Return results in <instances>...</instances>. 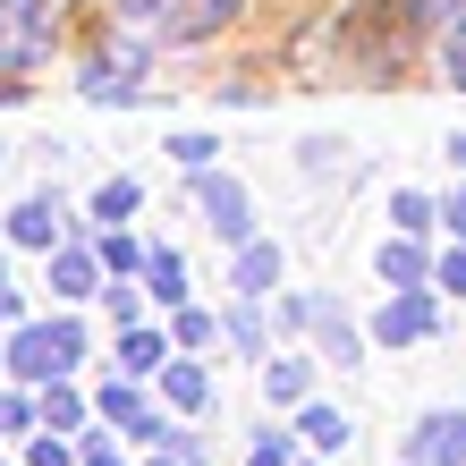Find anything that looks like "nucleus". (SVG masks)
I'll return each instance as SVG.
<instances>
[{
  "label": "nucleus",
  "mask_w": 466,
  "mask_h": 466,
  "mask_svg": "<svg viewBox=\"0 0 466 466\" xmlns=\"http://www.w3.org/2000/svg\"><path fill=\"white\" fill-rule=\"evenodd\" d=\"M76 356H86V331H76V322H25V331L9 339L17 381H68Z\"/></svg>",
  "instance_id": "obj_1"
},
{
  "label": "nucleus",
  "mask_w": 466,
  "mask_h": 466,
  "mask_svg": "<svg viewBox=\"0 0 466 466\" xmlns=\"http://www.w3.org/2000/svg\"><path fill=\"white\" fill-rule=\"evenodd\" d=\"M51 35H60V17H51V0H0V68H35Z\"/></svg>",
  "instance_id": "obj_2"
},
{
  "label": "nucleus",
  "mask_w": 466,
  "mask_h": 466,
  "mask_svg": "<svg viewBox=\"0 0 466 466\" xmlns=\"http://www.w3.org/2000/svg\"><path fill=\"white\" fill-rule=\"evenodd\" d=\"M407 466H466V407H432L407 432Z\"/></svg>",
  "instance_id": "obj_3"
},
{
  "label": "nucleus",
  "mask_w": 466,
  "mask_h": 466,
  "mask_svg": "<svg viewBox=\"0 0 466 466\" xmlns=\"http://www.w3.org/2000/svg\"><path fill=\"white\" fill-rule=\"evenodd\" d=\"M196 204H204V221L221 229L229 246H246V238H255V196H246L238 178H221V170H204V178H196Z\"/></svg>",
  "instance_id": "obj_4"
},
{
  "label": "nucleus",
  "mask_w": 466,
  "mask_h": 466,
  "mask_svg": "<svg viewBox=\"0 0 466 466\" xmlns=\"http://www.w3.org/2000/svg\"><path fill=\"white\" fill-rule=\"evenodd\" d=\"M432 331H441V314H432L424 289H399L390 306L373 314V339H390V348H416V339H432Z\"/></svg>",
  "instance_id": "obj_5"
},
{
  "label": "nucleus",
  "mask_w": 466,
  "mask_h": 466,
  "mask_svg": "<svg viewBox=\"0 0 466 466\" xmlns=\"http://www.w3.org/2000/svg\"><path fill=\"white\" fill-rule=\"evenodd\" d=\"M136 76H145V51H136V43H127V51H102V60L86 68V94H94V102H136V94H145Z\"/></svg>",
  "instance_id": "obj_6"
},
{
  "label": "nucleus",
  "mask_w": 466,
  "mask_h": 466,
  "mask_svg": "<svg viewBox=\"0 0 466 466\" xmlns=\"http://www.w3.org/2000/svg\"><path fill=\"white\" fill-rule=\"evenodd\" d=\"M238 9H246V0H170V17H161V25H170L178 43H204V35H221Z\"/></svg>",
  "instance_id": "obj_7"
},
{
  "label": "nucleus",
  "mask_w": 466,
  "mask_h": 466,
  "mask_svg": "<svg viewBox=\"0 0 466 466\" xmlns=\"http://www.w3.org/2000/svg\"><path fill=\"white\" fill-rule=\"evenodd\" d=\"M102 416H111L119 432H136V441H170V424H161L153 407H145V399L127 390V381H111V390H102Z\"/></svg>",
  "instance_id": "obj_8"
},
{
  "label": "nucleus",
  "mask_w": 466,
  "mask_h": 466,
  "mask_svg": "<svg viewBox=\"0 0 466 466\" xmlns=\"http://www.w3.org/2000/svg\"><path fill=\"white\" fill-rule=\"evenodd\" d=\"M373 271H381L390 289H424V280H432V263H424V246H416V238H381Z\"/></svg>",
  "instance_id": "obj_9"
},
{
  "label": "nucleus",
  "mask_w": 466,
  "mask_h": 466,
  "mask_svg": "<svg viewBox=\"0 0 466 466\" xmlns=\"http://www.w3.org/2000/svg\"><path fill=\"white\" fill-rule=\"evenodd\" d=\"M238 297H263V289H280V246L271 238H246L238 246V280H229Z\"/></svg>",
  "instance_id": "obj_10"
},
{
  "label": "nucleus",
  "mask_w": 466,
  "mask_h": 466,
  "mask_svg": "<svg viewBox=\"0 0 466 466\" xmlns=\"http://www.w3.org/2000/svg\"><path fill=\"white\" fill-rule=\"evenodd\" d=\"M9 238L17 246H51V238H60V196H25L9 212Z\"/></svg>",
  "instance_id": "obj_11"
},
{
  "label": "nucleus",
  "mask_w": 466,
  "mask_h": 466,
  "mask_svg": "<svg viewBox=\"0 0 466 466\" xmlns=\"http://www.w3.org/2000/svg\"><path fill=\"white\" fill-rule=\"evenodd\" d=\"M94 271H102V255L60 246V255H51V289H60V297H94Z\"/></svg>",
  "instance_id": "obj_12"
},
{
  "label": "nucleus",
  "mask_w": 466,
  "mask_h": 466,
  "mask_svg": "<svg viewBox=\"0 0 466 466\" xmlns=\"http://www.w3.org/2000/svg\"><path fill=\"white\" fill-rule=\"evenodd\" d=\"M314 331H322V348H331V365H365V348H356V322L331 306V297L314 306Z\"/></svg>",
  "instance_id": "obj_13"
},
{
  "label": "nucleus",
  "mask_w": 466,
  "mask_h": 466,
  "mask_svg": "<svg viewBox=\"0 0 466 466\" xmlns=\"http://www.w3.org/2000/svg\"><path fill=\"white\" fill-rule=\"evenodd\" d=\"M161 390H170V407L196 416V407L212 399V373H204V365H170V373H161Z\"/></svg>",
  "instance_id": "obj_14"
},
{
  "label": "nucleus",
  "mask_w": 466,
  "mask_h": 466,
  "mask_svg": "<svg viewBox=\"0 0 466 466\" xmlns=\"http://www.w3.org/2000/svg\"><path fill=\"white\" fill-rule=\"evenodd\" d=\"M432 212H441V204H432V196H416V187H399V196H390L399 238H424V229H432Z\"/></svg>",
  "instance_id": "obj_15"
},
{
  "label": "nucleus",
  "mask_w": 466,
  "mask_h": 466,
  "mask_svg": "<svg viewBox=\"0 0 466 466\" xmlns=\"http://www.w3.org/2000/svg\"><path fill=\"white\" fill-rule=\"evenodd\" d=\"M136 204H145V187H136V178H111V187H94V221H127Z\"/></svg>",
  "instance_id": "obj_16"
},
{
  "label": "nucleus",
  "mask_w": 466,
  "mask_h": 466,
  "mask_svg": "<svg viewBox=\"0 0 466 466\" xmlns=\"http://www.w3.org/2000/svg\"><path fill=\"white\" fill-rule=\"evenodd\" d=\"M297 424H306V441H314V450H348V416H339V407H306Z\"/></svg>",
  "instance_id": "obj_17"
},
{
  "label": "nucleus",
  "mask_w": 466,
  "mask_h": 466,
  "mask_svg": "<svg viewBox=\"0 0 466 466\" xmlns=\"http://www.w3.org/2000/svg\"><path fill=\"white\" fill-rule=\"evenodd\" d=\"M145 280H153L161 306H187V271H178V255H145Z\"/></svg>",
  "instance_id": "obj_18"
},
{
  "label": "nucleus",
  "mask_w": 466,
  "mask_h": 466,
  "mask_svg": "<svg viewBox=\"0 0 466 466\" xmlns=\"http://www.w3.org/2000/svg\"><path fill=\"white\" fill-rule=\"evenodd\" d=\"M43 424H51V432L86 424V407H76V390H68V381H43Z\"/></svg>",
  "instance_id": "obj_19"
},
{
  "label": "nucleus",
  "mask_w": 466,
  "mask_h": 466,
  "mask_svg": "<svg viewBox=\"0 0 466 466\" xmlns=\"http://www.w3.org/2000/svg\"><path fill=\"white\" fill-rule=\"evenodd\" d=\"M161 356H170V348H161L153 331H127V339H119V365H127V373H161Z\"/></svg>",
  "instance_id": "obj_20"
},
{
  "label": "nucleus",
  "mask_w": 466,
  "mask_h": 466,
  "mask_svg": "<svg viewBox=\"0 0 466 466\" xmlns=\"http://www.w3.org/2000/svg\"><path fill=\"white\" fill-rule=\"evenodd\" d=\"M306 381H314V373H306V356H280V365L263 373V390H271V399H306Z\"/></svg>",
  "instance_id": "obj_21"
},
{
  "label": "nucleus",
  "mask_w": 466,
  "mask_h": 466,
  "mask_svg": "<svg viewBox=\"0 0 466 466\" xmlns=\"http://www.w3.org/2000/svg\"><path fill=\"white\" fill-rule=\"evenodd\" d=\"M212 153H221V145H212L204 127L196 136H170V161H178V170H212Z\"/></svg>",
  "instance_id": "obj_22"
},
{
  "label": "nucleus",
  "mask_w": 466,
  "mask_h": 466,
  "mask_svg": "<svg viewBox=\"0 0 466 466\" xmlns=\"http://www.w3.org/2000/svg\"><path fill=\"white\" fill-rule=\"evenodd\" d=\"M25 424H43V416H35L17 390H0V441H25Z\"/></svg>",
  "instance_id": "obj_23"
},
{
  "label": "nucleus",
  "mask_w": 466,
  "mask_h": 466,
  "mask_svg": "<svg viewBox=\"0 0 466 466\" xmlns=\"http://www.w3.org/2000/svg\"><path fill=\"white\" fill-rule=\"evenodd\" d=\"M229 339H238L246 356H263V314H255V297H246V306L229 314Z\"/></svg>",
  "instance_id": "obj_24"
},
{
  "label": "nucleus",
  "mask_w": 466,
  "mask_h": 466,
  "mask_svg": "<svg viewBox=\"0 0 466 466\" xmlns=\"http://www.w3.org/2000/svg\"><path fill=\"white\" fill-rule=\"evenodd\" d=\"M441 68H450V86L466 94V17H450V43H441Z\"/></svg>",
  "instance_id": "obj_25"
},
{
  "label": "nucleus",
  "mask_w": 466,
  "mask_h": 466,
  "mask_svg": "<svg viewBox=\"0 0 466 466\" xmlns=\"http://www.w3.org/2000/svg\"><path fill=\"white\" fill-rule=\"evenodd\" d=\"M102 263H111V271H136V263H145V246H136L127 229H111V238H102Z\"/></svg>",
  "instance_id": "obj_26"
},
{
  "label": "nucleus",
  "mask_w": 466,
  "mask_h": 466,
  "mask_svg": "<svg viewBox=\"0 0 466 466\" xmlns=\"http://www.w3.org/2000/svg\"><path fill=\"white\" fill-rule=\"evenodd\" d=\"M407 17H416V25H450L458 0H407Z\"/></svg>",
  "instance_id": "obj_27"
},
{
  "label": "nucleus",
  "mask_w": 466,
  "mask_h": 466,
  "mask_svg": "<svg viewBox=\"0 0 466 466\" xmlns=\"http://www.w3.org/2000/svg\"><path fill=\"white\" fill-rule=\"evenodd\" d=\"M246 466H289V441H280V432H263V441H255V458H246Z\"/></svg>",
  "instance_id": "obj_28"
},
{
  "label": "nucleus",
  "mask_w": 466,
  "mask_h": 466,
  "mask_svg": "<svg viewBox=\"0 0 466 466\" xmlns=\"http://www.w3.org/2000/svg\"><path fill=\"white\" fill-rule=\"evenodd\" d=\"M25 458H35V466H76V458L60 450V432H51V441H35V450H25Z\"/></svg>",
  "instance_id": "obj_29"
},
{
  "label": "nucleus",
  "mask_w": 466,
  "mask_h": 466,
  "mask_svg": "<svg viewBox=\"0 0 466 466\" xmlns=\"http://www.w3.org/2000/svg\"><path fill=\"white\" fill-rule=\"evenodd\" d=\"M441 289H458V297H466V246H458V255L441 263Z\"/></svg>",
  "instance_id": "obj_30"
},
{
  "label": "nucleus",
  "mask_w": 466,
  "mask_h": 466,
  "mask_svg": "<svg viewBox=\"0 0 466 466\" xmlns=\"http://www.w3.org/2000/svg\"><path fill=\"white\" fill-rule=\"evenodd\" d=\"M441 221H450V229H458V238H466V187H458V196H450V204H441Z\"/></svg>",
  "instance_id": "obj_31"
},
{
  "label": "nucleus",
  "mask_w": 466,
  "mask_h": 466,
  "mask_svg": "<svg viewBox=\"0 0 466 466\" xmlns=\"http://www.w3.org/2000/svg\"><path fill=\"white\" fill-rule=\"evenodd\" d=\"M76 466H119V450H111V441H86V458H76Z\"/></svg>",
  "instance_id": "obj_32"
},
{
  "label": "nucleus",
  "mask_w": 466,
  "mask_h": 466,
  "mask_svg": "<svg viewBox=\"0 0 466 466\" xmlns=\"http://www.w3.org/2000/svg\"><path fill=\"white\" fill-rule=\"evenodd\" d=\"M127 17H170V0H119Z\"/></svg>",
  "instance_id": "obj_33"
},
{
  "label": "nucleus",
  "mask_w": 466,
  "mask_h": 466,
  "mask_svg": "<svg viewBox=\"0 0 466 466\" xmlns=\"http://www.w3.org/2000/svg\"><path fill=\"white\" fill-rule=\"evenodd\" d=\"M0 322H17V289H0Z\"/></svg>",
  "instance_id": "obj_34"
},
{
  "label": "nucleus",
  "mask_w": 466,
  "mask_h": 466,
  "mask_svg": "<svg viewBox=\"0 0 466 466\" xmlns=\"http://www.w3.org/2000/svg\"><path fill=\"white\" fill-rule=\"evenodd\" d=\"M450 161H458V170H466V136H450Z\"/></svg>",
  "instance_id": "obj_35"
},
{
  "label": "nucleus",
  "mask_w": 466,
  "mask_h": 466,
  "mask_svg": "<svg viewBox=\"0 0 466 466\" xmlns=\"http://www.w3.org/2000/svg\"><path fill=\"white\" fill-rule=\"evenodd\" d=\"M153 466H178V458H153Z\"/></svg>",
  "instance_id": "obj_36"
},
{
  "label": "nucleus",
  "mask_w": 466,
  "mask_h": 466,
  "mask_svg": "<svg viewBox=\"0 0 466 466\" xmlns=\"http://www.w3.org/2000/svg\"><path fill=\"white\" fill-rule=\"evenodd\" d=\"M0 289H9V280H0Z\"/></svg>",
  "instance_id": "obj_37"
}]
</instances>
